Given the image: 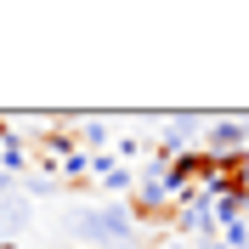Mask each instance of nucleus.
Masks as SVG:
<instances>
[{
	"mask_svg": "<svg viewBox=\"0 0 249 249\" xmlns=\"http://www.w3.org/2000/svg\"><path fill=\"white\" fill-rule=\"evenodd\" d=\"M79 238H85V244H113V249H124V244H130V210H119V204L85 210V215H79Z\"/></svg>",
	"mask_w": 249,
	"mask_h": 249,
	"instance_id": "obj_1",
	"label": "nucleus"
},
{
	"mask_svg": "<svg viewBox=\"0 0 249 249\" xmlns=\"http://www.w3.org/2000/svg\"><path fill=\"white\" fill-rule=\"evenodd\" d=\"M204 153H215V159L249 153V119H210L204 124Z\"/></svg>",
	"mask_w": 249,
	"mask_h": 249,
	"instance_id": "obj_2",
	"label": "nucleus"
},
{
	"mask_svg": "<svg viewBox=\"0 0 249 249\" xmlns=\"http://www.w3.org/2000/svg\"><path fill=\"white\" fill-rule=\"evenodd\" d=\"M102 147H108V124L85 119V124H79V153H102Z\"/></svg>",
	"mask_w": 249,
	"mask_h": 249,
	"instance_id": "obj_3",
	"label": "nucleus"
},
{
	"mask_svg": "<svg viewBox=\"0 0 249 249\" xmlns=\"http://www.w3.org/2000/svg\"><path fill=\"white\" fill-rule=\"evenodd\" d=\"M0 170H6V176H23V170H29V147H23L17 136L0 147Z\"/></svg>",
	"mask_w": 249,
	"mask_h": 249,
	"instance_id": "obj_4",
	"label": "nucleus"
},
{
	"mask_svg": "<svg viewBox=\"0 0 249 249\" xmlns=\"http://www.w3.org/2000/svg\"><path fill=\"white\" fill-rule=\"evenodd\" d=\"M102 187H108V193H124V187H130V193H136V176L124 170V164H113V170L102 176Z\"/></svg>",
	"mask_w": 249,
	"mask_h": 249,
	"instance_id": "obj_5",
	"label": "nucleus"
},
{
	"mask_svg": "<svg viewBox=\"0 0 249 249\" xmlns=\"http://www.w3.org/2000/svg\"><path fill=\"white\" fill-rule=\"evenodd\" d=\"M113 159H119L124 170H130V164L142 159V142H136V136H119V147H113Z\"/></svg>",
	"mask_w": 249,
	"mask_h": 249,
	"instance_id": "obj_6",
	"label": "nucleus"
}]
</instances>
